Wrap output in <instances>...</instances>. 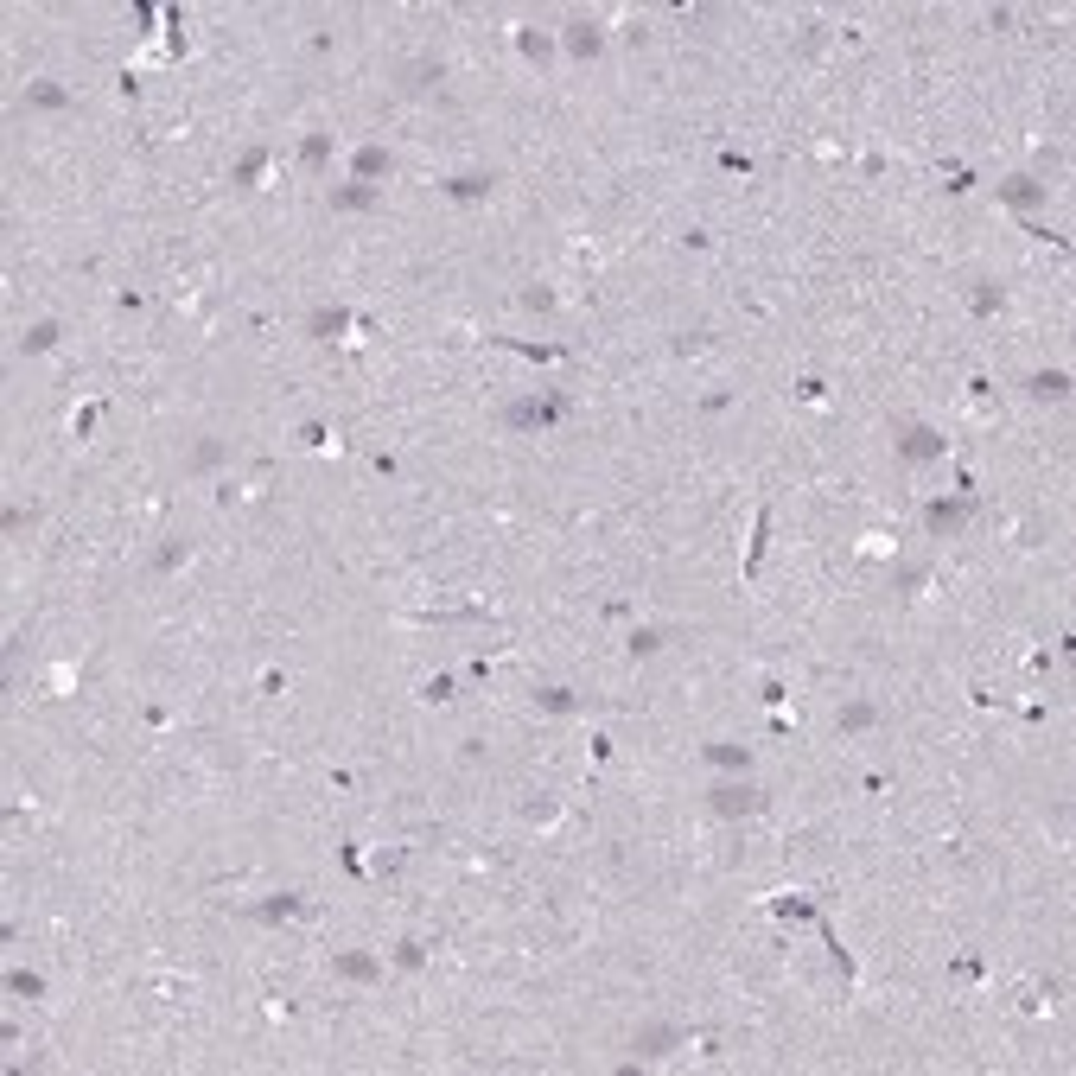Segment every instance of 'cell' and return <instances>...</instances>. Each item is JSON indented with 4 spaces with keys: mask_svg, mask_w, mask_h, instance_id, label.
<instances>
[{
    "mask_svg": "<svg viewBox=\"0 0 1076 1076\" xmlns=\"http://www.w3.org/2000/svg\"><path fill=\"white\" fill-rule=\"evenodd\" d=\"M1006 306V293H1000V281H975V293H968V312L975 319H994V312Z\"/></svg>",
    "mask_w": 1076,
    "mask_h": 1076,
    "instance_id": "cb8c5ba5",
    "label": "cell"
},
{
    "mask_svg": "<svg viewBox=\"0 0 1076 1076\" xmlns=\"http://www.w3.org/2000/svg\"><path fill=\"white\" fill-rule=\"evenodd\" d=\"M7 994H20V1000H45V975H32V968H13V975H7Z\"/></svg>",
    "mask_w": 1076,
    "mask_h": 1076,
    "instance_id": "f1b7e54d",
    "label": "cell"
},
{
    "mask_svg": "<svg viewBox=\"0 0 1076 1076\" xmlns=\"http://www.w3.org/2000/svg\"><path fill=\"white\" fill-rule=\"evenodd\" d=\"M523 306H529V312H548V306H554V293H548V287H529V293H523Z\"/></svg>",
    "mask_w": 1076,
    "mask_h": 1076,
    "instance_id": "74e56055",
    "label": "cell"
},
{
    "mask_svg": "<svg viewBox=\"0 0 1076 1076\" xmlns=\"http://www.w3.org/2000/svg\"><path fill=\"white\" fill-rule=\"evenodd\" d=\"M879 720H885V714H879V701H847V707H841V714H835V726H841V739H847V733H873V726H879Z\"/></svg>",
    "mask_w": 1076,
    "mask_h": 1076,
    "instance_id": "d6986e66",
    "label": "cell"
},
{
    "mask_svg": "<svg viewBox=\"0 0 1076 1076\" xmlns=\"http://www.w3.org/2000/svg\"><path fill=\"white\" fill-rule=\"evenodd\" d=\"M389 962L402 968V975H421V968H427V943H421V936H402V943L389 949Z\"/></svg>",
    "mask_w": 1076,
    "mask_h": 1076,
    "instance_id": "603a6c76",
    "label": "cell"
},
{
    "mask_svg": "<svg viewBox=\"0 0 1076 1076\" xmlns=\"http://www.w3.org/2000/svg\"><path fill=\"white\" fill-rule=\"evenodd\" d=\"M707 344H714L707 332H682V338H675V357H688V351H707Z\"/></svg>",
    "mask_w": 1076,
    "mask_h": 1076,
    "instance_id": "e575fe53",
    "label": "cell"
},
{
    "mask_svg": "<svg viewBox=\"0 0 1076 1076\" xmlns=\"http://www.w3.org/2000/svg\"><path fill=\"white\" fill-rule=\"evenodd\" d=\"M223 459H230V446H223V440H198V453H192V472H217Z\"/></svg>",
    "mask_w": 1076,
    "mask_h": 1076,
    "instance_id": "1f68e13d",
    "label": "cell"
},
{
    "mask_svg": "<svg viewBox=\"0 0 1076 1076\" xmlns=\"http://www.w3.org/2000/svg\"><path fill=\"white\" fill-rule=\"evenodd\" d=\"M389 172H395L389 147H357V153H351V179H357V185H383Z\"/></svg>",
    "mask_w": 1076,
    "mask_h": 1076,
    "instance_id": "4fadbf2b",
    "label": "cell"
},
{
    "mask_svg": "<svg viewBox=\"0 0 1076 1076\" xmlns=\"http://www.w3.org/2000/svg\"><path fill=\"white\" fill-rule=\"evenodd\" d=\"M688 1045V1026H637V1038H631V1051L637 1057H669V1051H682Z\"/></svg>",
    "mask_w": 1076,
    "mask_h": 1076,
    "instance_id": "ba28073f",
    "label": "cell"
},
{
    "mask_svg": "<svg viewBox=\"0 0 1076 1076\" xmlns=\"http://www.w3.org/2000/svg\"><path fill=\"white\" fill-rule=\"evenodd\" d=\"M185 561H192V542H166L160 554H153V574H179Z\"/></svg>",
    "mask_w": 1076,
    "mask_h": 1076,
    "instance_id": "f546056e",
    "label": "cell"
},
{
    "mask_svg": "<svg viewBox=\"0 0 1076 1076\" xmlns=\"http://www.w3.org/2000/svg\"><path fill=\"white\" fill-rule=\"evenodd\" d=\"M701 758L714 771H726V777H752V745H739V739H714V745H701Z\"/></svg>",
    "mask_w": 1076,
    "mask_h": 1076,
    "instance_id": "8fae6325",
    "label": "cell"
},
{
    "mask_svg": "<svg viewBox=\"0 0 1076 1076\" xmlns=\"http://www.w3.org/2000/svg\"><path fill=\"white\" fill-rule=\"evenodd\" d=\"M892 586H898V593H905V599H911V593H924V586H930V567H917V561L892 567Z\"/></svg>",
    "mask_w": 1076,
    "mask_h": 1076,
    "instance_id": "83f0119b",
    "label": "cell"
},
{
    "mask_svg": "<svg viewBox=\"0 0 1076 1076\" xmlns=\"http://www.w3.org/2000/svg\"><path fill=\"white\" fill-rule=\"evenodd\" d=\"M975 491H949V497H930L924 503V529L936 535V542H949V535H962L968 523H975Z\"/></svg>",
    "mask_w": 1076,
    "mask_h": 1076,
    "instance_id": "3957f363",
    "label": "cell"
},
{
    "mask_svg": "<svg viewBox=\"0 0 1076 1076\" xmlns=\"http://www.w3.org/2000/svg\"><path fill=\"white\" fill-rule=\"evenodd\" d=\"M293 446H306V453H325V446H332V427H325V421H300V427H293Z\"/></svg>",
    "mask_w": 1076,
    "mask_h": 1076,
    "instance_id": "484cf974",
    "label": "cell"
},
{
    "mask_svg": "<svg viewBox=\"0 0 1076 1076\" xmlns=\"http://www.w3.org/2000/svg\"><path fill=\"white\" fill-rule=\"evenodd\" d=\"M707 815H720V822H745V815H765L771 796L752 784V777H726V784H707Z\"/></svg>",
    "mask_w": 1076,
    "mask_h": 1076,
    "instance_id": "7a4b0ae2",
    "label": "cell"
},
{
    "mask_svg": "<svg viewBox=\"0 0 1076 1076\" xmlns=\"http://www.w3.org/2000/svg\"><path fill=\"white\" fill-rule=\"evenodd\" d=\"M898 459H905V465H936V459H949V433L930 427V421H898Z\"/></svg>",
    "mask_w": 1076,
    "mask_h": 1076,
    "instance_id": "277c9868",
    "label": "cell"
},
{
    "mask_svg": "<svg viewBox=\"0 0 1076 1076\" xmlns=\"http://www.w3.org/2000/svg\"><path fill=\"white\" fill-rule=\"evenodd\" d=\"M262 166H268V147H249L236 160V185H255V179H262Z\"/></svg>",
    "mask_w": 1076,
    "mask_h": 1076,
    "instance_id": "d6a6232c",
    "label": "cell"
},
{
    "mask_svg": "<svg viewBox=\"0 0 1076 1076\" xmlns=\"http://www.w3.org/2000/svg\"><path fill=\"white\" fill-rule=\"evenodd\" d=\"M765 548H771V503H758V516H752V542H745V580H758V567H765Z\"/></svg>",
    "mask_w": 1076,
    "mask_h": 1076,
    "instance_id": "2e32d148",
    "label": "cell"
},
{
    "mask_svg": "<svg viewBox=\"0 0 1076 1076\" xmlns=\"http://www.w3.org/2000/svg\"><path fill=\"white\" fill-rule=\"evenodd\" d=\"M535 707H542V714H580V688H567V682H554V688H535Z\"/></svg>",
    "mask_w": 1076,
    "mask_h": 1076,
    "instance_id": "7402d4cb",
    "label": "cell"
},
{
    "mask_svg": "<svg viewBox=\"0 0 1076 1076\" xmlns=\"http://www.w3.org/2000/svg\"><path fill=\"white\" fill-rule=\"evenodd\" d=\"M300 166H306V172H325V166H332V134H306V141H300Z\"/></svg>",
    "mask_w": 1076,
    "mask_h": 1076,
    "instance_id": "d4e9b609",
    "label": "cell"
},
{
    "mask_svg": "<svg viewBox=\"0 0 1076 1076\" xmlns=\"http://www.w3.org/2000/svg\"><path fill=\"white\" fill-rule=\"evenodd\" d=\"M994 192H1000L1006 211H1045V204H1051V185H1038L1032 172H1013V179L994 185Z\"/></svg>",
    "mask_w": 1076,
    "mask_h": 1076,
    "instance_id": "5b68a950",
    "label": "cell"
},
{
    "mask_svg": "<svg viewBox=\"0 0 1076 1076\" xmlns=\"http://www.w3.org/2000/svg\"><path fill=\"white\" fill-rule=\"evenodd\" d=\"M383 204V185H357V179H344V185H332V211H376Z\"/></svg>",
    "mask_w": 1076,
    "mask_h": 1076,
    "instance_id": "5bb4252c",
    "label": "cell"
},
{
    "mask_svg": "<svg viewBox=\"0 0 1076 1076\" xmlns=\"http://www.w3.org/2000/svg\"><path fill=\"white\" fill-rule=\"evenodd\" d=\"M726 408H733V395H726V389H720V395H701V414H726Z\"/></svg>",
    "mask_w": 1076,
    "mask_h": 1076,
    "instance_id": "f35d334b",
    "label": "cell"
},
{
    "mask_svg": "<svg viewBox=\"0 0 1076 1076\" xmlns=\"http://www.w3.org/2000/svg\"><path fill=\"white\" fill-rule=\"evenodd\" d=\"M249 917L255 924H287V917H306V898L300 892H274V898H262V905H249Z\"/></svg>",
    "mask_w": 1076,
    "mask_h": 1076,
    "instance_id": "9a60e30c",
    "label": "cell"
},
{
    "mask_svg": "<svg viewBox=\"0 0 1076 1076\" xmlns=\"http://www.w3.org/2000/svg\"><path fill=\"white\" fill-rule=\"evenodd\" d=\"M497 192V172H453V179H440V198L453 204H484Z\"/></svg>",
    "mask_w": 1076,
    "mask_h": 1076,
    "instance_id": "9c48e42d",
    "label": "cell"
},
{
    "mask_svg": "<svg viewBox=\"0 0 1076 1076\" xmlns=\"http://www.w3.org/2000/svg\"><path fill=\"white\" fill-rule=\"evenodd\" d=\"M20 529H32V510H7V516H0V535H20Z\"/></svg>",
    "mask_w": 1076,
    "mask_h": 1076,
    "instance_id": "d590c367",
    "label": "cell"
},
{
    "mask_svg": "<svg viewBox=\"0 0 1076 1076\" xmlns=\"http://www.w3.org/2000/svg\"><path fill=\"white\" fill-rule=\"evenodd\" d=\"M663 644H669V631H663V624H637V631L624 637V656H631V663H644V656H656Z\"/></svg>",
    "mask_w": 1076,
    "mask_h": 1076,
    "instance_id": "44dd1931",
    "label": "cell"
},
{
    "mask_svg": "<svg viewBox=\"0 0 1076 1076\" xmlns=\"http://www.w3.org/2000/svg\"><path fill=\"white\" fill-rule=\"evenodd\" d=\"M26 109H39V115H64V109H77V96L64 90V83H51V77H32V83H26Z\"/></svg>",
    "mask_w": 1076,
    "mask_h": 1076,
    "instance_id": "7c38bea8",
    "label": "cell"
},
{
    "mask_svg": "<svg viewBox=\"0 0 1076 1076\" xmlns=\"http://www.w3.org/2000/svg\"><path fill=\"white\" fill-rule=\"evenodd\" d=\"M332 975H338V981H357V987H376V981H383V962L363 956V949H332Z\"/></svg>",
    "mask_w": 1076,
    "mask_h": 1076,
    "instance_id": "30bf717a",
    "label": "cell"
},
{
    "mask_svg": "<svg viewBox=\"0 0 1076 1076\" xmlns=\"http://www.w3.org/2000/svg\"><path fill=\"white\" fill-rule=\"evenodd\" d=\"M491 344H503V351H516V357H535V363H554V357H567L561 344H523V338H491Z\"/></svg>",
    "mask_w": 1076,
    "mask_h": 1076,
    "instance_id": "4316f807",
    "label": "cell"
},
{
    "mask_svg": "<svg viewBox=\"0 0 1076 1076\" xmlns=\"http://www.w3.org/2000/svg\"><path fill=\"white\" fill-rule=\"evenodd\" d=\"M1026 395H1032V402H1070V370H1032Z\"/></svg>",
    "mask_w": 1076,
    "mask_h": 1076,
    "instance_id": "ac0fdd59",
    "label": "cell"
},
{
    "mask_svg": "<svg viewBox=\"0 0 1076 1076\" xmlns=\"http://www.w3.org/2000/svg\"><path fill=\"white\" fill-rule=\"evenodd\" d=\"M561 45H567V58H574V64H593L599 51H605V26H599V20H567V26H561Z\"/></svg>",
    "mask_w": 1076,
    "mask_h": 1076,
    "instance_id": "8992f818",
    "label": "cell"
},
{
    "mask_svg": "<svg viewBox=\"0 0 1076 1076\" xmlns=\"http://www.w3.org/2000/svg\"><path fill=\"white\" fill-rule=\"evenodd\" d=\"M351 325H357L351 306H312V312H306V338H312V344H338Z\"/></svg>",
    "mask_w": 1076,
    "mask_h": 1076,
    "instance_id": "52a82bcc",
    "label": "cell"
},
{
    "mask_svg": "<svg viewBox=\"0 0 1076 1076\" xmlns=\"http://www.w3.org/2000/svg\"><path fill=\"white\" fill-rule=\"evenodd\" d=\"M516 51H523L535 71H548V64H554V39H548V32H535V26H516Z\"/></svg>",
    "mask_w": 1076,
    "mask_h": 1076,
    "instance_id": "ffe728a7",
    "label": "cell"
},
{
    "mask_svg": "<svg viewBox=\"0 0 1076 1076\" xmlns=\"http://www.w3.org/2000/svg\"><path fill=\"white\" fill-rule=\"evenodd\" d=\"M771 911L796 917V924H815V917H822V905H809V898H771Z\"/></svg>",
    "mask_w": 1076,
    "mask_h": 1076,
    "instance_id": "4dcf8cb0",
    "label": "cell"
},
{
    "mask_svg": "<svg viewBox=\"0 0 1076 1076\" xmlns=\"http://www.w3.org/2000/svg\"><path fill=\"white\" fill-rule=\"evenodd\" d=\"M574 421V402L567 395H523V402H503V414H497V427L503 433H554V427H567Z\"/></svg>",
    "mask_w": 1076,
    "mask_h": 1076,
    "instance_id": "6da1fadb",
    "label": "cell"
},
{
    "mask_svg": "<svg viewBox=\"0 0 1076 1076\" xmlns=\"http://www.w3.org/2000/svg\"><path fill=\"white\" fill-rule=\"evenodd\" d=\"M421 701H427V707L453 701V675H427V682H421Z\"/></svg>",
    "mask_w": 1076,
    "mask_h": 1076,
    "instance_id": "836d02e7",
    "label": "cell"
},
{
    "mask_svg": "<svg viewBox=\"0 0 1076 1076\" xmlns=\"http://www.w3.org/2000/svg\"><path fill=\"white\" fill-rule=\"evenodd\" d=\"M64 344V319H32L26 332H20V351L26 357H45V351H58Z\"/></svg>",
    "mask_w": 1076,
    "mask_h": 1076,
    "instance_id": "e0dca14e",
    "label": "cell"
},
{
    "mask_svg": "<svg viewBox=\"0 0 1076 1076\" xmlns=\"http://www.w3.org/2000/svg\"><path fill=\"white\" fill-rule=\"evenodd\" d=\"M796 395H803V402H822L828 383H822V376H803V383H796Z\"/></svg>",
    "mask_w": 1076,
    "mask_h": 1076,
    "instance_id": "8d00e7d4",
    "label": "cell"
}]
</instances>
